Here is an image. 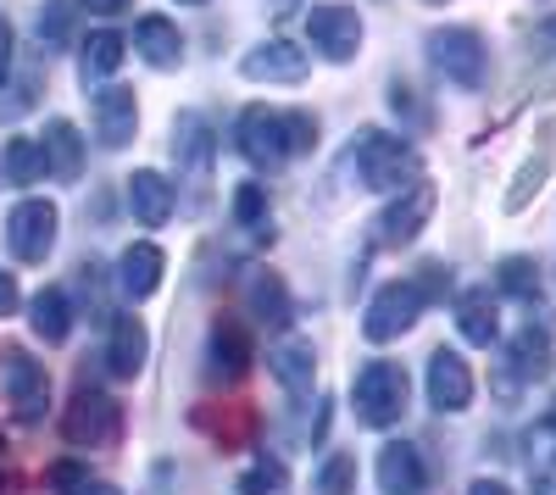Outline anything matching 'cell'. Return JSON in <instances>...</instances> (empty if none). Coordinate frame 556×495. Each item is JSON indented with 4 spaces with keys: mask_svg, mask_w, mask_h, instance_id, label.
Here are the masks:
<instances>
[{
    "mask_svg": "<svg viewBox=\"0 0 556 495\" xmlns=\"http://www.w3.org/2000/svg\"><path fill=\"white\" fill-rule=\"evenodd\" d=\"M345 173L356 178V190H406L424 178V162H417V151L406 140H395V134L384 128H362L351 151H345Z\"/></svg>",
    "mask_w": 556,
    "mask_h": 495,
    "instance_id": "1",
    "label": "cell"
},
{
    "mask_svg": "<svg viewBox=\"0 0 556 495\" xmlns=\"http://www.w3.org/2000/svg\"><path fill=\"white\" fill-rule=\"evenodd\" d=\"M406 395H412V379L401 363H367L356 379H351V401H356V418L367 429H390L406 418Z\"/></svg>",
    "mask_w": 556,
    "mask_h": 495,
    "instance_id": "2",
    "label": "cell"
},
{
    "mask_svg": "<svg viewBox=\"0 0 556 495\" xmlns=\"http://www.w3.org/2000/svg\"><path fill=\"white\" fill-rule=\"evenodd\" d=\"M0 395H7L17 423H39L51 412V373H45V363H34L28 345H17V340L0 345Z\"/></svg>",
    "mask_w": 556,
    "mask_h": 495,
    "instance_id": "3",
    "label": "cell"
},
{
    "mask_svg": "<svg viewBox=\"0 0 556 495\" xmlns=\"http://www.w3.org/2000/svg\"><path fill=\"white\" fill-rule=\"evenodd\" d=\"M429 62L456 89H484V78H490V45L468 23H445V28L429 34Z\"/></svg>",
    "mask_w": 556,
    "mask_h": 495,
    "instance_id": "4",
    "label": "cell"
},
{
    "mask_svg": "<svg viewBox=\"0 0 556 495\" xmlns=\"http://www.w3.org/2000/svg\"><path fill=\"white\" fill-rule=\"evenodd\" d=\"M56 234H62V212L56 201H45V195H28L7 212V251L28 267H39L45 256L56 251Z\"/></svg>",
    "mask_w": 556,
    "mask_h": 495,
    "instance_id": "5",
    "label": "cell"
},
{
    "mask_svg": "<svg viewBox=\"0 0 556 495\" xmlns=\"http://www.w3.org/2000/svg\"><path fill=\"white\" fill-rule=\"evenodd\" d=\"M429 312V301H424V290H417L412 279H390L374 301H367V312H362V334L374 340V345H390V340H401L417 318Z\"/></svg>",
    "mask_w": 556,
    "mask_h": 495,
    "instance_id": "6",
    "label": "cell"
},
{
    "mask_svg": "<svg viewBox=\"0 0 556 495\" xmlns=\"http://www.w3.org/2000/svg\"><path fill=\"white\" fill-rule=\"evenodd\" d=\"M117 429H123V407H117V401L101 395V390H89V384H78L73 390V407L62 412L67 445H78V452H101V445L117 440Z\"/></svg>",
    "mask_w": 556,
    "mask_h": 495,
    "instance_id": "7",
    "label": "cell"
},
{
    "mask_svg": "<svg viewBox=\"0 0 556 495\" xmlns=\"http://www.w3.org/2000/svg\"><path fill=\"white\" fill-rule=\"evenodd\" d=\"M362 12L340 7V0H323V7H306V45L323 62H351L362 51Z\"/></svg>",
    "mask_w": 556,
    "mask_h": 495,
    "instance_id": "8",
    "label": "cell"
},
{
    "mask_svg": "<svg viewBox=\"0 0 556 495\" xmlns=\"http://www.w3.org/2000/svg\"><path fill=\"white\" fill-rule=\"evenodd\" d=\"M235 151L256 167V173H273L290 162V140H285V112L273 106H245L240 123H235Z\"/></svg>",
    "mask_w": 556,
    "mask_h": 495,
    "instance_id": "9",
    "label": "cell"
},
{
    "mask_svg": "<svg viewBox=\"0 0 556 495\" xmlns=\"http://www.w3.org/2000/svg\"><path fill=\"white\" fill-rule=\"evenodd\" d=\"M434 206H440V190L429 185V178H417V185H406L384 212H379V223H374V240L379 245H412L417 234L429 229V217H434Z\"/></svg>",
    "mask_w": 556,
    "mask_h": 495,
    "instance_id": "10",
    "label": "cell"
},
{
    "mask_svg": "<svg viewBox=\"0 0 556 495\" xmlns=\"http://www.w3.org/2000/svg\"><path fill=\"white\" fill-rule=\"evenodd\" d=\"M312 73V51H301L295 39H262L240 56V78L251 84H301Z\"/></svg>",
    "mask_w": 556,
    "mask_h": 495,
    "instance_id": "11",
    "label": "cell"
},
{
    "mask_svg": "<svg viewBox=\"0 0 556 495\" xmlns=\"http://www.w3.org/2000/svg\"><path fill=\"white\" fill-rule=\"evenodd\" d=\"M89 123H96V140L106 151H123L134 134H139V101H134V89H123V84L96 89V101H89Z\"/></svg>",
    "mask_w": 556,
    "mask_h": 495,
    "instance_id": "12",
    "label": "cell"
},
{
    "mask_svg": "<svg viewBox=\"0 0 556 495\" xmlns=\"http://www.w3.org/2000/svg\"><path fill=\"white\" fill-rule=\"evenodd\" d=\"M429 407L434 412H468L473 407V368L462 363V351H434L429 356Z\"/></svg>",
    "mask_w": 556,
    "mask_h": 495,
    "instance_id": "13",
    "label": "cell"
},
{
    "mask_svg": "<svg viewBox=\"0 0 556 495\" xmlns=\"http://www.w3.org/2000/svg\"><path fill=\"white\" fill-rule=\"evenodd\" d=\"M551 340H556V323H551V312H529L523 329L513 334V345H506V368H513L518 379H545L551 373Z\"/></svg>",
    "mask_w": 556,
    "mask_h": 495,
    "instance_id": "14",
    "label": "cell"
},
{
    "mask_svg": "<svg viewBox=\"0 0 556 495\" xmlns=\"http://www.w3.org/2000/svg\"><path fill=\"white\" fill-rule=\"evenodd\" d=\"M374 473H379V495H424L429 490V462L406 440L379 445V468Z\"/></svg>",
    "mask_w": 556,
    "mask_h": 495,
    "instance_id": "15",
    "label": "cell"
},
{
    "mask_svg": "<svg viewBox=\"0 0 556 495\" xmlns=\"http://www.w3.org/2000/svg\"><path fill=\"white\" fill-rule=\"evenodd\" d=\"M251 373V340H245V329L240 323H212V334H206V379L212 384H240Z\"/></svg>",
    "mask_w": 556,
    "mask_h": 495,
    "instance_id": "16",
    "label": "cell"
},
{
    "mask_svg": "<svg viewBox=\"0 0 556 495\" xmlns=\"http://www.w3.org/2000/svg\"><path fill=\"white\" fill-rule=\"evenodd\" d=\"M162 274H167L162 245H151V240L123 245V256H117V290H123L128 301H151V295L162 290Z\"/></svg>",
    "mask_w": 556,
    "mask_h": 495,
    "instance_id": "17",
    "label": "cell"
},
{
    "mask_svg": "<svg viewBox=\"0 0 556 495\" xmlns=\"http://www.w3.org/2000/svg\"><path fill=\"white\" fill-rule=\"evenodd\" d=\"M146 356H151V329L139 323L134 312L112 318V334H106V373H112V379H139V373H146Z\"/></svg>",
    "mask_w": 556,
    "mask_h": 495,
    "instance_id": "18",
    "label": "cell"
},
{
    "mask_svg": "<svg viewBox=\"0 0 556 495\" xmlns=\"http://www.w3.org/2000/svg\"><path fill=\"white\" fill-rule=\"evenodd\" d=\"M212 123L201 117V112H178V123H173V162H178V173H190L195 178V190L206 185V173H212Z\"/></svg>",
    "mask_w": 556,
    "mask_h": 495,
    "instance_id": "19",
    "label": "cell"
},
{
    "mask_svg": "<svg viewBox=\"0 0 556 495\" xmlns=\"http://www.w3.org/2000/svg\"><path fill=\"white\" fill-rule=\"evenodd\" d=\"M123 185H128V212H134L139 229H162V223L173 217L178 195H173V185H167L156 167H139L134 178H123Z\"/></svg>",
    "mask_w": 556,
    "mask_h": 495,
    "instance_id": "20",
    "label": "cell"
},
{
    "mask_svg": "<svg viewBox=\"0 0 556 495\" xmlns=\"http://www.w3.org/2000/svg\"><path fill=\"white\" fill-rule=\"evenodd\" d=\"M134 51H139V62H146V67L167 73V67L184 62V34H178V23H167V17L151 12V17L134 23Z\"/></svg>",
    "mask_w": 556,
    "mask_h": 495,
    "instance_id": "21",
    "label": "cell"
},
{
    "mask_svg": "<svg viewBox=\"0 0 556 495\" xmlns=\"http://www.w3.org/2000/svg\"><path fill=\"white\" fill-rule=\"evenodd\" d=\"M456 334L468 340V345H484V351L501 340V306H495V295L484 284L456 295Z\"/></svg>",
    "mask_w": 556,
    "mask_h": 495,
    "instance_id": "22",
    "label": "cell"
},
{
    "mask_svg": "<svg viewBox=\"0 0 556 495\" xmlns=\"http://www.w3.org/2000/svg\"><path fill=\"white\" fill-rule=\"evenodd\" d=\"M39 151H45V167H51L62 185H73V178L84 173V134H78L67 117H51V123H45Z\"/></svg>",
    "mask_w": 556,
    "mask_h": 495,
    "instance_id": "23",
    "label": "cell"
},
{
    "mask_svg": "<svg viewBox=\"0 0 556 495\" xmlns=\"http://www.w3.org/2000/svg\"><path fill=\"white\" fill-rule=\"evenodd\" d=\"M245 306H251V318L262 329H290V318H295V301H290V290H285V279H278V274H251Z\"/></svg>",
    "mask_w": 556,
    "mask_h": 495,
    "instance_id": "24",
    "label": "cell"
},
{
    "mask_svg": "<svg viewBox=\"0 0 556 495\" xmlns=\"http://www.w3.org/2000/svg\"><path fill=\"white\" fill-rule=\"evenodd\" d=\"M267 368L290 395H306L312 379H317V351H312V340H278L267 351Z\"/></svg>",
    "mask_w": 556,
    "mask_h": 495,
    "instance_id": "25",
    "label": "cell"
},
{
    "mask_svg": "<svg viewBox=\"0 0 556 495\" xmlns=\"http://www.w3.org/2000/svg\"><path fill=\"white\" fill-rule=\"evenodd\" d=\"M28 329L45 345H62L73 334V301H67V290H39L28 301Z\"/></svg>",
    "mask_w": 556,
    "mask_h": 495,
    "instance_id": "26",
    "label": "cell"
},
{
    "mask_svg": "<svg viewBox=\"0 0 556 495\" xmlns=\"http://www.w3.org/2000/svg\"><path fill=\"white\" fill-rule=\"evenodd\" d=\"M123 56H128V39H123L117 28H96V34L78 45V73H84V84L112 78V73L123 67Z\"/></svg>",
    "mask_w": 556,
    "mask_h": 495,
    "instance_id": "27",
    "label": "cell"
},
{
    "mask_svg": "<svg viewBox=\"0 0 556 495\" xmlns=\"http://www.w3.org/2000/svg\"><path fill=\"white\" fill-rule=\"evenodd\" d=\"M0 173H7V185H17V190H28V185H39L45 173V151H39V140H28V134H17V140H7V151H0Z\"/></svg>",
    "mask_w": 556,
    "mask_h": 495,
    "instance_id": "28",
    "label": "cell"
},
{
    "mask_svg": "<svg viewBox=\"0 0 556 495\" xmlns=\"http://www.w3.org/2000/svg\"><path fill=\"white\" fill-rule=\"evenodd\" d=\"M495 290L518 295V301H534L540 295V262L534 256H501L495 262Z\"/></svg>",
    "mask_w": 556,
    "mask_h": 495,
    "instance_id": "29",
    "label": "cell"
},
{
    "mask_svg": "<svg viewBox=\"0 0 556 495\" xmlns=\"http://www.w3.org/2000/svg\"><path fill=\"white\" fill-rule=\"evenodd\" d=\"M228 212H235V229H251L262 234L273 223V206H267V185H256V178H245V185H235V201H228Z\"/></svg>",
    "mask_w": 556,
    "mask_h": 495,
    "instance_id": "30",
    "label": "cell"
},
{
    "mask_svg": "<svg viewBox=\"0 0 556 495\" xmlns=\"http://www.w3.org/2000/svg\"><path fill=\"white\" fill-rule=\"evenodd\" d=\"M312 495H356V457L351 452L323 457V468L312 473Z\"/></svg>",
    "mask_w": 556,
    "mask_h": 495,
    "instance_id": "31",
    "label": "cell"
},
{
    "mask_svg": "<svg viewBox=\"0 0 556 495\" xmlns=\"http://www.w3.org/2000/svg\"><path fill=\"white\" fill-rule=\"evenodd\" d=\"M529 479H534V495H556V434L545 423L529 440Z\"/></svg>",
    "mask_w": 556,
    "mask_h": 495,
    "instance_id": "32",
    "label": "cell"
},
{
    "mask_svg": "<svg viewBox=\"0 0 556 495\" xmlns=\"http://www.w3.org/2000/svg\"><path fill=\"white\" fill-rule=\"evenodd\" d=\"M285 484H290V468L278 462V457H267V452H262V457L240 473V484H235V490H240V495H278Z\"/></svg>",
    "mask_w": 556,
    "mask_h": 495,
    "instance_id": "33",
    "label": "cell"
},
{
    "mask_svg": "<svg viewBox=\"0 0 556 495\" xmlns=\"http://www.w3.org/2000/svg\"><path fill=\"white\" fill-rule=\"evenodd\" d=\"M545 173H551V162H545V156L523 162V167H518V185L506 190V212H523V206H529V195H540V185H545Z\"/></svg>",
    "mask_w": 556,
    "mask_h": 495,
    "instance_id": "34",
    "label": "cell"
},
{
    "mask_svg": "<svg viewBox=\"0 0 556 495\" xmlns=\"http://www.w3.org/2000/svg\"><path fill=\"white\" fill-rule=\"evenodd\" d=\"M67 23H73L67 0H51V7L39 12V45H45V51H62V45H67Z\"/></svg>",
    "mask_w": 556,
    "mask_h": 495,
    "instance_id": "35",
    "label": "cell"
},
{
    "mask_svg": "<svg viewBox=\"0 0 556 495\" xmlns=\"http://www.w3.org/2000/svg\"><path fill=\"white\" fill-rule=\"evenodd\" d=\"M412 284L424 290V301L434 306V301H445V295H451V267H445V262H424V267L412 274Z\"/></svg>",
    "mask_w": 556,
    "mask_h": 495,
    "instance_id": "36",
    "label": "cell"
},
{
    "mask_svg": "<svg viewBox=\"0 0 556 495\" xmlns=\"http://www.w3.org/2000/svg\"><path fill=\"white\" fill-rule=\"evenodd\" d=\"M285 140H290V156L312 151L317 145V117L312 112H285Z\"/></svg>",
    "mask_w": 556,
    "mask_h": 495,
    "instance_id": "37",
    "label": "cell"
},
{
    "mask_svg": "<svg viewBox=\"0 0 556 495\" xmlns=\"http://www.w3.org/2000/svg\"><path fill=\"white\" fill-rule=\"evenodd\" d=\"M51 484H56L62 495H84V484H89V468H84V462H56V468H51Z\"/></svg>",
    "mask_w": 556,
    "mask_h": 495,
    "instance_id": "38",
    "label": "cell"
},
{
    "mask_svg": "<svg viewBox=\"0 0 556 495\" xmlns=\"http://www.w3.org/2000/svg\"><path fill=\"white\" fill-rule=\"evenodd\" d=\"M12 51H17V39H12L7 12H0V96H7V84H12Z\"/></svg>",
    "mask_w": 556,
    "mask_h": 495,
    "instance_id": "39",
    "label": "cell"
},
{
    "mask_svg": "<svg viewBox=\"0 0 556 495\" xmlns=\"http://www.w3.org/2000/svg\"><path fill=\"white\" fill-rule=\"evenodd\" d=\"M17 306H23V295H17V274H7V267H0V318H12Z\"/></svg>",
    "mask_w": 556,
    "mask_h": 495,
    "instance_id": "40",
    "label": "cell"
},
{
    "mask_svg": "<svg viewBox=\"0 0 556 495\" xmlns=\"http://www.w3.org/2000/svg\"><path fill=\"white\" fill-rule=\"evenodd\" d=\"M84 12H96V17H123V12H134V0H84Z\"/></svg>",
    "mask_w": 556,
    "mask_h": 495,
    "instance_id": "41",
    "label": "cell"
},
{
    "mask_svg": "<svg viewBox=\"0 0 556 495\" xmlns=\"http://www.w3.org/2000/svg\"><path fill=\"white\" fill-rule=\"evenodd\" d=\"M468 495H513V490H506L501 479H473V484H468Z\"/></svg>",
    "mask_w": 556,
    "mask_h": 495,
    "instance_id": "42",
    "label": "cell"
},
{
    "mask_svg": "<svg viewBox=\"0 0 556 495\" xmlns=\"http://www.w3.org/2000/svg\"><path fill=\"white\" fill-rule=\"evenodd\" d=\"M267 7H273V17H290V12L301 7V0H267Z\"/></svg>",
    "mask_w": 556,
    "mask_h": 495,
    "instance_id": "43",
    "label": "cell"
},
{
    "mask_svg": "<svg viewBox=\"0 0 556 495\" xmlns=\"http://www.w3.org/2000/svg\"><path fill=\"white\" fill-rule=\"evenodd\" d=\"M84 495H123L117 484H84Z\"/></svg>",
    "mask_w": 556,
    "mask_h": 495,
    "instance_id": "44",
    "label": "cell"
},
{
    "mask_svg": "<svg viewBox=\"0 0 556 495\" xmlns=\"http://www.w3.org/2000/svg\"><path fill=\"white\" fill-rule=\"evenodd\" d=\"M540 423H545V429L556 434V395H551V407H545V418H540Z\"/></svg>",
    "mask_w": 556,
    "mask_h": 495,
    "instance_id": "45",
    "label": "cell"
},
{
    "mask_svg": "<svg viewBox=\"0 0 556 495\" xmlns=\"http://www.w3.org/2000/svg\"><path fill=\"white\" fill-rule=\"evenodd\" d=\"M162 479H167V468H156V490L151 495H162Z\"/></svg>",
    "mask_w": 556,
    "mask_h": 495,
    "instance_id": "46",
    "label": "cell"
},
{
    "mask_svg": "<svg viewBox=\"0 0 556 495\" xmlns=\"http://www.w3.org/2000/svg\"><path fill=\"white\" fill-rule=\"evenodd\" d=\"M184 7H201V0H184Z\"/></svg>",
    "mask_w": 556,
    "mask_h": 495,
    "instance_id": "47",
    "label": "cell"
},
{
    "mask_svg": "<svg viewBox=\"0 0 556 495\" xmlns=\"http://www.w3.org/2000/svg\"><path fill=\"white\" fill-rule=\"evenodd\" d=\"M429 7H445V0H429Z\"/></svg>",
    "mask_w": 556,
    "mask_h": 495,
    "instance_id": "48",
    "label": "cell"
},
{
    "mask_svg": "<svg viewBox=\"0 0 556 495\" xmlns=\"http://www.w3.org/2000/svg\"><path fill=\"white\" fill-rule=\"evenodd\" d=\"M0 452H7V445H0Z\"/></svg>",
    "mask_w": 556,
    "mask_h": 495,
    "instance_id": "49",
    "label": "cell"
}]
</instances>
